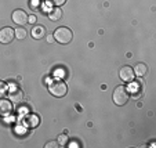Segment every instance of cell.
Returning a JSON list of instances; mask_svg holds the SVG:
<instances>
[{
	"mask_svg": "<svg viewBox=\"0 0 156 148\" xmlns=\"http://www.w3.org/2000/svg\"><path fill=\"white\" fill-rule=\"evenodd\" d=\"M47 42H48V43H53V42H54V36L53 35H48L47 36Z\"/></svg>",
	"mask_w": 156,
	"mask_h": 148,
	"instance_id": "21",
	"label": "cell"
},
{
	"mask_svg": "<svg viewBox=\"0 0 156 148\" xmlns=\"http://www.w3.org/2000/svg\"><path fill=\"white\" fill-rule=\"evenodd\" d=\"M14 38H15V32L11 29V28L6 27V28H3V29H0V43L9 45V43L12 42Z\"/></svg>",
	"mask_w": 156,
	"mask_h": 148,
	"instance_id": "5",
	"label": "cell"
},
{
	"mask_svg": "<svg viewBox=\"0 0 156 148\" xmlns=\"http://www.w3.org/2000/svg\"><path fill=\"white\" fill-rule=\"evenodd\" d=\"M129 97H130V93L127 92V87L124 86H118L113 92V103L119 107L124 105V104L129 101Z\"/></svg>",
	"mask_w": 156,
	"mask_h": 148,
	"instance_id": "3",
	"label": "cell"
},
{
	"mask_svg": "<svg viewBox=\"0 0 156 148\" xmlns=\"http://www.w3.org/2000/svg\"><path fill=\"white\" fill-rule=\"evenodd\" d=\"M39 6H40V0H32V2H30V7H32V9L39 7Z\"/></svg>",
	"mask_w": 156,
	"mask_h": 148,
	"instance_id": "19",
	"label": "cell"
},
{
	"mask_svg": "<svg viewBox=\"0 0 156 148\" xmlns=\"http://www.w3.org/2000/svg\"><path fill=\"white\" fill-rule=\"evenodd\" d=\"M28 17H29V15H28L24 10H15V11L12 13V21H14L17 25L28 24Z\"/></svg>",
	"mask_w": 156,
	"mask_h": 148,
	"instance_id": "7",
	"label": "cell"
},
{
	"mask_svg": "<svg viewBox=\"0 0 156 148\" xmlns=\"http://www.w3.org/2000/svg\"><path fill=\"white\" fill-rule=\"evenodd\" d=\"M48 17H50L51 21H58L62 18V10L58 9V7H54L48 11Z\"/></svg>",
	"mask_w": 156,
	"mask_h": 148,
	"instance_id": "12",
	"label": "cell"
},
{
	"mask_svg": "<svg viewBox=\"0 0 156 148\" xmlns=\"http://www.w3.org/2000/svg\"><path fill=\"white\" fill-rule=\"evenodd\" d=\"M57 143H58L59 145H65L68 143V136H66V134H61V136L58 137V141Z\"/></svg>",
	"mask_w": 156,
	"mask_h": 148,
	"instance_id": "16",
	"label": "cell"
},
{
	"mask_svg": "<svg viewBox=\"0 0 156 148\" xmlns=\"http://www.w3.org/2000/svg\"><path fill=\"white\" fill-rule=\"evenodd\" d=\"M50 4H53V6H55V7H59V6H62V4L66 2V0H47Z\"/></svg>",
	"mask_w": 156,
	"mask_h": 148,
	"instance_id": "17",
	"label": "cell"
},
{
	"mask_svg": "<svg viewBox=\"0 0 156 148\" xmlns=\"http://www.w3.org/2000/svg\"><path fill=\"white\" fill-rule=\"evenodd\" d=\"M22 122H24V126H27V128L29 129H35L39 126V123H40V118H39L36 114H28V115H25V118L22 119Z\"/></svg>",
	"mask_w": 156,
	"mask_h": 148,
	"instance_id": "6",
	"label": "cell"
},
{
	"mask_svg": "<svg viewBox=\"0 0 156 148\" xmlns=\"http://www.w3.org/2000/svg\"><path fill=\"white\" fill-rule=\"evenodd\" d=\"M53 36H54V40H57L58 43H61V45H68L69 42L73 39V33H72V31L66 27L57 28Z\"/></svg>",
	"mask_w": 156,
	"mask_h": 148,
	"instance_id": "1",
	"label": "cell"
},
{
	"mask_svg": "<svg viewBox=\"0 0 156 148\" xmlns=\"http://www.w3.org/2000/svg\"><path fill=\"white\" fill-rule=\"evenodd\" d=\"M14 32H15V38L20 39V40L25 39V36H27V31H25L24 28H17V29L14 31Z\"/></svg>",
	"mask_w": 156,
	"mask_h": 148,
	"instance_id": "14",
	"label": "cell"
},
{
	"mask_svg": "<svg viewBox=\"0 0 156 148\" xmlns=\"http://www.w3.org/2000/svg\"><path fill=\"white\" fill-rule=\"evenodd\" d=\"M127 92L131 93L134 97H140V94L142 93V85L140 82H130V86L127 87Z\"/></svg>",
	"mask_w": 156,
	"mask_h": 148,
	"instance_id": "10",
	"label": "cell"
},
{
	"mask_svg": "<svg viewBox=\"0 0 156 148\" xmlns=\"http://www.w3.org/2000/svg\"><path fill=\"white\" fill-rule=\"evenodd\" d=\"M44 36H46V29H44V27L35 25L32 29V38L33 39H43Z\"/></svg>",
	"mask_w": 156,
	"mask_h": 148,
	"instance_id": "11",
	"label": "cell"
},
{
	"mask_svg": "<svg viewBox=\"0 0 156 148\" xmlns=\"http://www.w3.org/2000/svg\"><path fill=\"white\" fill-rule=\"evenodd\" d=\"M11 111H12L11 100H4V98L2 97V100H0V114L3 116H7L11 114Z\"/></svg>",
	"mask_w": 156,
	"mask_h": 148,
	"instance_id": "9",
	"label": "cell"
},
{
	"mask_svg": "<svg viewBox=\"0 0 156 148\" xmlns=\"http://www.w3.org/2000/svg\"><path fill=\"white\" fill-rule=\"evenodd\" d=\"M48 92H50L54 97L61 98V97H64V96H66V93H68V86H66L65 82L55 79L48 85Z\"/></svg>",
	"mask_w": 156,
	"mask_h": 148,
	"instance_id": "2",
	"label": "cell"
},
{
	"mask_svg": "<svg viewBox=\"0 0 156 148\" xmlns=\"http://www.w3.org/2000/svg\"><path fill=\"white\" fill-rule=\"evenodd\" d=\"M10 100L14 104H20L21 101L24 100V92L18 86L12 85V83H11V86H10Z\"/></svg>",
	"mask_w": 156,
	"mask_h": 148,
	"instance_id": "4",
	"label": "cell"
},
{
	"mask_svg": "<svg viewBox=\"0 0 156 148\" xmlns=\"http://www.w3.org/2000/svg\"><path fill=\"white\" fill-rule=\"evenodd\" d=\"M36 22V15H29L28 17V24H35Z\"/></svg>",
	"mask_w": 156,
	"mask_h": 148,
	"instance_id": "20",
	"label": "cell"
},
{
	"mask_svg": "<svg viewBox=\"0 0 156 148\" xmlns=\"http://www.w3.org/2000/svg\"><path fill=\"white\" fill-rule=\"evenodd\" d=\"M134 75H137V76H145V74L148 72V68L145 64H142V62H140V64H137L136 67H134Z\"/></svg>",
	"mask_w": 156,
	"mask_h": 148,
	"instance_id": "13",
	"label": "cell"
},
{
	"mask_svg": "<svg viewBox=\"0 0 156 148\" xmlns=\"http://www.w3.org/2000/svg\"><path fill=\"white\" fill-rule=\"evenodd\" d=\"M58 145H59V144H58L57 141H50L48 144H46V148H57Z\"/></svg>",
	"mask_w": 156,
	"mask_h": 148,
	"instance_id": "18",
	"label": "cell"
},
{
	"mask_svg": "<svg viewBox=\"0 0 156 148\" xmlns=\"http://www.w3.org/2000/svg\"><path fill=\"white\" fill-rule=\"evenodd\" d=\"M119 76H120V79L123 80V82L130 83L131 80H134V71H133L131 67L126 65V67H123V68L120 69V72H119Z\"/></svg>",
	"mask_w": 156,
	"mask_h": 148,
	"instance_id": "8",
	"label": "cell"
},
{
	"mask_svg": "<svg viewBox=\"0 0 156 148\" xmlns=\"http://www.w3.org/2000/svg\"><path fill=\"white\" fill-rule=\"evenodd\" d=\"M7 90H9V89H7V85L4 82H2V80H0V98L6 96Z\"/></svg>",
	"mask_w": 156,
	"mask_h": 148,
	"instance_id": "15",
	"label": "cell"
}]
</instances>
